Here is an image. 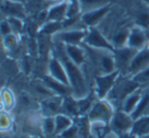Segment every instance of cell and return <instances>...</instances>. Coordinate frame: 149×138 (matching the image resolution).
I'll return each mask as SVG.
<instances>
[{"label":"cell","instance_id":"7a4b0ae2","mask_svg":"<svg viewBox=\"0 0 149 138\" xmlns=\"http://www.w3.org/2000/svg\"><path fill=\"white\" fill-rule=\"evenodd\" d=\"M87 54V62L84 67H87L95 76L105 75L116 71L114 53L111 50L96 49L82 44Z\"/></svg>","mask_w":149,"mask_h":138},{"label":"cell","instance_id":"f35d334b","mask_svg":"<svg viewBox=\"0 0 149 138\" xmlns=\"http://www.w3.org/2000/svg\"><path fill=\"white\" fill-rule=\"evenodd\" d=\"M46 138H60L57 135H51V136H46Z\"/></svg>","mask_w":149,"mask_h":138},{"label":"cell","instance_id":"7bdbcfd3","mask_svg":"<svg viewBox=\"0 0 149 138\" xmlns=\"http://www.w3.org/2000/svg\"></svg>","mask_w":149,"mask_h":138},{"label":"cell","instance_id":"e0dca14e","mask_svg":"<svg viewBox=\"0 0 149 138\" xmlns=\"http://www.w3.org/2000/svg\"><path fill=\"white\" fill-rule=\"evenodd\" d=\"M68 0L59 4L47 8V21H60L63 23L68 19Z\"/></svg>","mask_w":149,"mask_h":138},{"label":"cell","instance_id":"7c38bea8","mask_svg":"<svg viewBox=\"0 0 149 138\" xmlns=\"http://www.w3.org/2000/svg\"><path fill=\"white\" fill-rule=\"evenodd\" d=\"M127 46L130 48H133L135 50H138V51L148 47L149 46L148 31L139 27V25H134L132 29H131L130 34H129Z\"/></svg>","mask_w":149,"mask_h":138},{"label":"cell","instance_id":"603a6c76","mask_svg":"<svg viewBox=\"0 0 149 138\" xmlns=\"http://www.w3.org/2000/svg\"><path fill=\"white\" fill-rule=\"evenodd\" d=\"M133 134L137 136V137H143L149 134V115L143 116L140 117L139 119L134 120V124H133L132 130H131Z\"/></svg>","mask_w":149,"mask_h":138},{"label":"cell","instance_id":"d4e9b609","mask_svg":"<svg viewBox=\"0 0 149 138\" xmlns=\"http://www.w3.org/2000/svg\"><path fill=\"white\" fill-rule=\"evenodd\" d=\"M17 99H15V93H13L8 87H3L1 91V106H2V111L10 112L15 107Z\"/></svg>","mask_w":149,"mask_h":138},{"label":"cell","instance_id":"e575fe53","mask_svg":"<svg viewBox=\"0 0 149 138\" xmlns=\"http://www.w3.org/2000/svg\"><path fill=\"white\" fill-rule=\"evenodd\" d=\"M118 138H138L135 134H133L132 132H127V133H123L118 136Z\"/></svg>","mask_w":149,"mask_h":138},{"label":"cell","instance_id":"8992f818","mask_svg":"<svg viewBox=\"0 0 149 138\" xmlns=\"http://www.w3.org/2000/svg\"><path fill=\"white\" fill-rule=\"evenodd\" d=\"M87 27H70L62 29L51 37L53 42L64 45H82L87 35Z\"/></svg>","mask_w":149,"mask_h":138},{"label":"cell","instance_id":"30bf717a","mask_svg":"<svg viewBox=\"0 0 149 138\" xmlns=\"http://www.w3.org/2000/svg\"><path fill=\"white\" fill-rule=\"evenodd\" d=\"M47 74L49 76L53 77L54 79L64 83V84L70 85V80H68V74L64 69V66L62 65L61 61L58 59V57L55 55L53 49L49 53L48 57V63H47Z\"/></svg>","mask_w":149,"mask_h":138},{"label":"cell","instance_id":"8d00e7d4","mask_svg":"<svg viewBox=\"0 0 149 138\" xmlns=\"http://www.w3.org/2000/svg\"><path fill=\"white\" fill-rule=\"evenodd\" d=\"M9 1H15V2H19V3H23V4H26L28 1L30 0H9Z\"/></svg>","mask_w":149,"mask_h":138},{"label":"cell","instance_id":"7402d4cb","mask_svg":"<svg viewBox=\"0 0 149 138\" xmlns=\"http://www.w3.org/2000/svg\"><path fill=\"white\" fill-rule=\"evenodd\" d=\"M146 115H149V87H144L142 97H141L138 106L135 109V111L131 114L134 120H137L140 117Z\"/></svg>","mask_w":149,"mask_h":138},{"label":"cell","instance_id":"9a60e30c","mask_svg":"<svg viewBox=\"0 0 149 138\" xmlns=\"http://www.w3.org/2000/svg\"><path fill=\"white\" fill-rule=\"evenodd\" d=\"M3 19L7 17H19L25 19L26 17V7L25 4L9 0H2V6H1Z\"/></svg>","mask_w":149,"mask_h":138},{"label":"cell","instance_id":"484cf974","mask_svg":"<svg viewBox=\"0 0 149 138\" xmlns=\"http://www.w3.org/2000/svg\"><path fill=\"white\" fill-rule=\"evenodd\" d=\"M74 121L72 117L65 115V114H58L55 116V135H59L63 131L72 126Z\"/></svg>","mask_w":149,"mask_h":138},{"label":"cell","instance_id":"44dd1931","mask_svg":"<svg viewBox=\"0 0 149 138\" xmlns=\"http://www.w3.org/2000/svg\"><path fill=\"white\" fill-rule=\"evenodd\" d=\"M143 91H144V87H139V89H136L134 93H131V95L125 100L124 103H123L122 109L120 110L131 115V114L135 111L137 106H138L139 102H140L141 97H142Z\"/></svg>","mask_w":149,"mask_h":138},{"label":"cell","instance_id":"ba28073f","mask_svg":"<svg viewBox=\"0 0 149 138\" xmlns=\"http://www.w3.org/2000/svg\"><path fill=\"white\" fill-rule=\"evenodd\" d=\"M114 59H116V69L120 72V74L126 75L133 59L138 53V50H135L128 46L122 48H116L113 50Z\"/></svg>","mask_w":149,"mask_h":138},{"label":"cell","instance_id":"2e32d148","mask_svg":"<svg viewBox=\"0 0 149 138\" xmlns=\"http://www.w3.org/2000/svg\"><path fill=\"white\" fill-rule=\"evenodd\" d=\"M113 4V3H112ZM112 4L107 5L105 7H102L97 10L91 11V12L85 13V14L81 15V19L83 21V23L87 27H97L100 23L102 21V19L106 16L108 12L110 11L112 7Z\"/></svg>","mask_w":149,"mask_h":138},{"label":"cell","instance_id":"4dcf8cb0","mask_svg":"<svg viewBox=\"0 0 149 138\" xmlns=\"http://www.w3.org/2000/svg\"><path fill=\"white\" fill-rule=\"evenodd\" d=\"M13 119L8 112L2 111L0 115V127L2 132H8L13 127Z\"/></svg>","mask_w":149,"mask_h":138},{"label":"cell","instance_id":"ab89813d","mask_svg":"<svg viewBox=\"0 0 149 138\" xmlns=\"http://www.w3.org/2000/svg\"><path fill=\"white\" fill-rule=\"evenodd\" d=\"M110 1H111V3H118L120 0H110Z\"/></svg>","mask_w":149,"mask_h":138},{"label":"cell","instance_id":"d6986e66","mask_svg":"<svg viewBox=\"0 0 149 138\" xmlns=\"http://www.w3.org/2000/svg\"><path fill=\"white\" fill-rule=\"evenodd\" d=\"M42 80H43V82L45 83L56 95H60V97L72 95V89H70V87L60 82V81L56 80V79L49 76L48 74L44 75Z\"/></svg>","mask_w":149,"mask_h":138},{"label":"cell","instance_id":"9c48e42d","mask_svg":"<svg viewBox=\"0 0 149 138\" xmlns=\"http://www.w3.org/2000/svg\"><path fill=\"white\" fill-rule=\"evenodd\" d=\"M83 44L89 47L96 48V49H105L111 50V51L114 50L110 41L101 33V31L97 27H88L87 35H86Z\"/></svg>","mask_w":149,"mask_h":138},{"label":"cell","instance_id":"6da1fadb","mask_svg":"<svg viewBox=\"0 0 149 138\" xmlns=\"http://www.w3.org/2000/svg\"><path fill=\"white\" fill-rule=\"evenodd\" d=\"M53 42V41H52ZM53 51L58 59L61 61L62 65L68 74L70 85L72 89V95L76 100H81L89 95L92 89L89 87L87 75L84 67L77 65L70 60L64 49V45L59 42H53Z\"/></svg>","mask_w":149,"mask_h":138},{"label":"cell","instance_id":"f1b7e54d","mask_svg":"<svg viewBox=\"0 0 149 138\" xmlns=\"http://www.w3.org/2000/svg\"><path fill=\"white\" fill-rule=\"evenodd\" d=\"M19 42V36L15 34H10L2 38V45L6 51H13L17 49Z\"/></svg>","mask_w":149,"mask_h":138},{"label":"cell","instance_id":"1f68e13d","mask_svg":"<svg viewBox=\"0 0 149 138\" xmlns=\"http://www.w3.org/2000/svg\"><path fill=\"white\" fill-rule=\"evenodd\" d=\"M140 87H149V66L147 68H145L144 70L141 71L140 73L136 74L135 76L132 77Z\"/></svg>","mask_w":149,"mask_h":138},{"label":"cell","instance_id":"3957f363","mask_svg":"<svg viewBox=\"0 0 149 138\" xmlns=\"http://www.w3.org/2000/svg\"><path fill=\"white\" fill-rule=\"evenodd\" d=\"M139 87H140L132 77L120 74L112 87L111 91L108 93L105 100L111 104L116 111H118L122 109L125 100Z\"/></svg>","mask_w":149,"mask_h":138},{"label":"cell","instance_id":"4fadbf2b","mask_svg":"<svg viewBox=\"0 0 149 138\" xmlns=\"http://www.w3.org/2000/svg\"><path fill=\"white\" fill-rule=\"evenodd\" d=\"M149 66V46L144 49L138 51L136 56L133 59L128 71H127V76L133 77L136 74L143 71L145 68Z\"/></svg>","mask_w":149,"mask_h":138},{"label":"cell","instance_id":"b9f144b4","mask_svg":"<svg viewBox=\"0 0 149 138\" xmlns=\"http://www.w3.org/2000/svg\"><path fill=\"white\" fill-rule=\"evenodd\" d=\"M138 138H141V137H138Z\"/></svg>","mask_w":149,"mask_h":138},{"label":"cell","instance_id":"60d3db41","mask_svg":"<svg viewBox=\"0 0 149 138\" xmlns=\"http://www.w3.org/2000/svg\"><path fill=\"white\" fill-rule=\"evenodd\" d=\"M141 138H149V134H148V135H146V136H143V137H141Z\"/></svg>","mask_w":149,"mask_h":138},{"label":"cell","instance_id":"277c9868","mask_svg":"<svg viewBox=\"0 0 149 138\" xmlns=\"http://www.w3.org/2000/svg\"><path fill=\"white\" fill-rule=\"evenodd\" d=\"M118 4L125 9L135 25L149 31V3L146 0H120Z\"/></svg>","mask_w":149,"mask_h":138},{"label":"cell","instance_id":"5bb4252c","mask_svg":"<svg viewBox=\"0 0 149 138\" xmlns=\"http://www.w3.org/2000/svg\"><path fill=\"white\" fill-rule=\"evenodd\" d=\"M63 97H60V95H53V97L44 99L40 105L42 116L43 117H55L56 115L61 113Z\"/></svg>","mask_w":149,"mask_h":138},{"label":"cell","instance_id":"8fae6325","mask_svg":"<svg viewBox=\"0 0 149 138\" xmlns=\"http://www.w3.org/2000/svg\"><path fill=\"white\" fill-rule=\"evenodd\" d=\"M133 124H134V119L130 114L126 113L122 110H118L114 112L113 117L110 121L109 129L120 135L123 133L131 132Z\"/></svg>","mask_w":149,"mask_h":138},{"label":"cell","instance_id":"5b68a950","mask_svg":"<svg viewBox=\"0 0 149 138\" xmlns=\"http://www.w3.org/2000/svg\"><path fill=\"white\" fill-rule=\"evenodd\" d=\"M116 109L108 101L104 100H96L90 109L87 117L90 122H102L109 126Z\"/></svg>","mask_w":149,"mask_h":138},{"label":"cell","instance_id":"f546056e","mask_svg":"<svg viewBox=\"0 0 149 138\" xmlns=\"http://www.w3.org/2000/svg\"><path fill=\"white\" fill-rule=\"evenodd\" d=\"M6 19L8 21L9 25H10L13 33L17 36H21L23 34L24 30H25V21H24V19H19V17H7Z\"/></svg>","mask_w":149,"mask_h":138},{"label":"cell","instance_id":"d590c367","mask_svg":"<svg viewBox=\"0 0 149 138\" xmlns=\"http://www.w3.org/2000/svg\"><path fill=\"white\" fill-rule=\"evenodd\" d=\"M46 1H47V3L49 4V7H50V6H53V5L64 2V1H66V0H46Z\"/></svg>","mask_w":149,"mask_h":138},{"label":"cell","instance_id":"d6a6232c","mask_svg":"<svg viewBox=\"0 0 149 138\" xmlns=\"http://www.w3.org/2000/svg\"><path fill=\"white\" fill-rule=\"evenodd\" d=\"M79 127L74 122V125L70 126L68 129H66L65 131H63L61 134H59L57 136H59L60 138H79Z\"/></svg>","mask_w":149,"mask_h":138},{"label":"cell","instance_id":"52a82bcc","mask_svg":"<svg viewBox=\"0 0 149 138\" xmlns=\"http://www.w3.org/2000/svg\"><path fill=\"white\" fill-rule=\"evenodd\" d=\"M120 75V72L118 70L114 71L109 74L99 75L95 76L93 79V91L96 93L97 97L99 100H104L107 97L108 93L111 91L112 87L116 83V79Z\"/></svg>","mask_w":149,"mask_h":138},{"label":"cell","instance_id":"4316f807","mask_svg":"<svg viewBox=\"0 0 149 138\" xmlns=\"http://www.w3.org/2000/svg\"><path fill=\"white\" fill-rule=\"evenodd\" d=\"M62 29H63V23H60V21H46L45 23L40 25L39 33L41 35L52 37L54 34L61 31Z\"/></svg>","mask_w":149,"mask_h":138},{"label":"cell","instance_id":"836d02e7","mask_svg":"<svg viewBox=\"0 0 149 138\" xmlns=\"http://www.w3.org/2000/svg\"><path fill=\"white\" fill-rule=\"evenodd\" d=\"M0 32H1L2 38L5 37V36L10 35V34H13L10 25H9L8 21L6 19H2V21H1V23H0Z\"/></svg>","mask_w":149,"mask_h":138},{"label":"cell","instance_id":"ac0fdd59","mask_svg":"<svg viewBox=\"0 0 149 138\" xmlns=\"http://www.w3.org/2000/svg\"><path fill=\"white\" fill-rule=\"evenodd\" d=\"M64 49L72 61L81 67L85 66L87 62V54L83 45H64Z\"/></svg>","mask_w":149,"mask_h":138},{"label":"cell","instance_id":"74e56055","mask_svg":"<svg viewBox=\"0 0 149 138\" xmlns=\"http://www.w3.org/2000/svg\"><path fill=\"white\" fill-rule=\"evenodd\" d=\"M22 138H39V137H35V136H30V135H24Z\"/></svg>","mask_w":149,"mask_h":138},{"label":"cell","instance_id":"cb8c5ba5","mask_svg":"<svg viewBox=\"0 0 149 138\" xmlns=\"http://www.w3.org/2000/svg\"><path fill=\"white\" fill-rule=\"evenodd\" d=\"M61 113L70 116V117H78L79 114V107H78V100L74 99L72 95H68L63 97L62 102V109Z\"/></svg>","mask_w":149,"mask_h":138},{"label":"cell","instance_id":"83f0119b","mask_svg":"<svg viewBox=\"0 0 149 138\" xmlns=\"http://www.w3.org/2000/svg\"><path fill=\"white\" fill-rule=\"evenodd\" d=\"M43 135H55V117H44L42 122Z\"/></svg>","mask_w":149,"mask_h":138},{"label":"cell","instance_id":"ffe728a7","mask_svg":"<svg viewBox=\"0 0 149 138\" xmlns=\"http://www.w3.org/2000/svg\"><path fill=\"white\" fill-rule=\"evenodd\" d=\"M81 15L112 4L110 0H78Z\"/></svg>","mask_w":149,"mask_h":138}]
</instances>
